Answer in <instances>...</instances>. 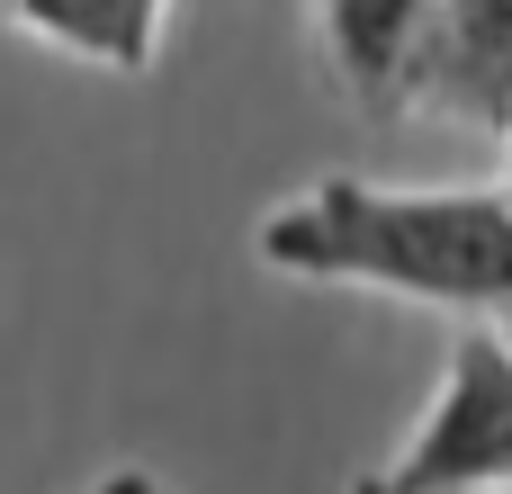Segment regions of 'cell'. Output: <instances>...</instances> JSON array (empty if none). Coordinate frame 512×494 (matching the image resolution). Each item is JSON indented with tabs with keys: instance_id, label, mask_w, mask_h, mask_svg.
I'll return each mask as SVG.
<instances>
[{
	"instance_id": "obj_1",
	"label": "cell",
	"mask_w": 512,
	"mask_h": 494,
	"mask_svg": "<svg viewBox=\"0 0 512 494\" xmlns=\"http://www.w3.org/2000/svg\"><path fill=\"white\" fill-rule=\"evenodd\" d=\"M252 261L279 279L378 288L468 324L512 315V198L504 189H378V180H315L252 225Z\"/></svg>"
},
{
	"instance_id": "obj_2",
	"label": "cell",
	"mask_w": 512,
	"mask_h": 494,
	"mask_svg": "<svg viewBox=\"0 0 512 494\" xmlns=\"http://www.w3.org/2000/svg\"><path fill=\"white\" fill-rule=\"evenodd\" d=\"M477 486H512V333H495V324H468L450 342L423 423L351 494H477Z\"/></svg>"
},
{
	"instance_id": "obj_3",
	"label": "cell",
	"mask_w": 512,
	"mask_h": 494,
	"mask_svg": "<svg viewBox=\"0 0 512 494\" xmlns=\"http://www.w3.org/2000/svg\"><path fill=\"white\" fill-rule=\"evenodd\" d=\"M396 108L512 144V0H432L396 72Z\"/></svg>"
},
{
	"instance_id": "obj_4",
	"label": "cell",
	"mask_w": 512,
	"mask_h": 494,
	"mask_svg": "<svg viewBox=\"0 0 512 494\" xmlns=\"http://www.w3.org/2000/svg\"><path fill=\"white\" fill-rule=\"evenodd\" d=\"M9 18L72 54V63H99V72H153L162 54V27H171V0H9Z\"/></svg>"
},
{
	"instance_id": "obj_5",
	"label": "cell",
	"mask_w": 512,
	"mask_h": 494,
	"mask_svg": "<svg viewBox=\"0 0 512 494\" xmlns=\"http://www.w3.org/2000/svg\"><path fill=\"white\" fill-rule=\"evenodd\" d=\"M432 0H315V27H324V54L342 72V90L378 117H396V72L423 36Z\"/></svg>"
},
{
	"instance_id": "obj_6",
	"label": "cell",
	"mask_w": 512,
	"mask_h": 494,
	"mask_svg": "<svg viewBox=\"0 0 512 494\" xmlns=\"http://www.w3.org/2000/svg\"><path fill=\"white\" fill-rule=\"evenodd\" d=\"M90 494H171V486H162L153 468H108V477H99Z\"/></svg>"
},
{
	"instance_id": "obj_7",
	"label": "cell",
	"mask_w": 512,
	"mask_h": 494,
	"mask_svg": "<svg viewBox=\"0 0 512 494\" xmlns=\"http://www.w3.org/2000/svg\"><path fill=\"white\" fill-rule=\"evenodd\" d=\"M477 494H512V486H477Z\"/></svg>"
},
{
	"instance_id": "obj_8",
	"label": "cell",
	"mask_w": 512,
	"mask_h": 494,
	"mask_svg": "<svg viewBox=\"0 0 512 494\" xmlns=\"http://www.w3.org/2000/svg\"><path fill=\"white\" fill-rule=\"evenodd\" d=\"M504 198H512V180H504Z\"/></svg>"
}]
</instances>
